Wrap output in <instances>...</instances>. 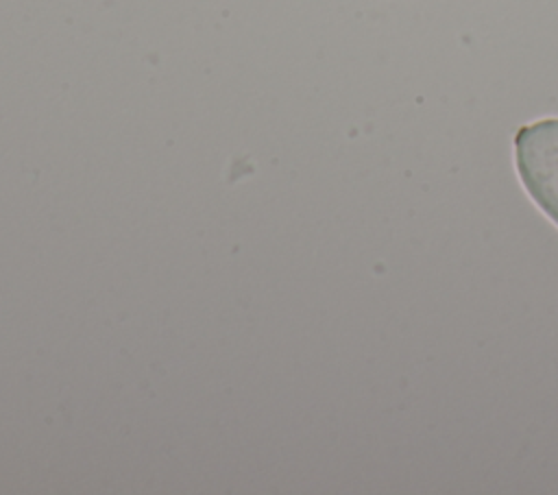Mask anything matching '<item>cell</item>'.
Returning a JSON list of instances; mask_svg holds the SVG:
<instances>
[{
    "instance_id": "cell-1",
    "label": "cell",
    "mask_w": 558,
    "mask_h": 495,
    "mask_svg": "<svg viewBox=\"0 0 558 495\" xmlns=\"http://www.w3.org/2000/svg\"><path fill=\"white\" fill-rule=\"evenodd\" d=\"M514 166L530 198L558 227V118H543L517 131Z\"/></svg>"
}]
</instances>
